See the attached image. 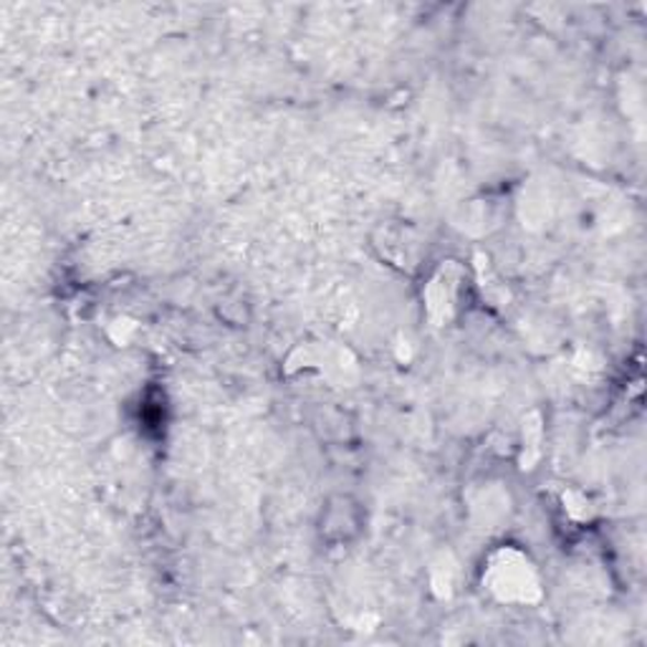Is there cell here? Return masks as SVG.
Masks as SVG:
<instances>
[{
    "label": "cell",
    "instance_id": "obj_1",
    "mask_svg": "<svg viewBox=\"0 0 647 647\" xmlns=\"http://www.w3.org/2000/svg\"><path fill=\"white\" fill-rule=\"evenodd\" d=\"M489 579H491V590L496 592L501 600H508V602L514 600L529 602L536 594V586H539L536 584V577L529 561L514 555V551H508L501 561H493Z\"/></svg>",
    "mask_w": 647,
    "mask_h": 647
},
{
    "label": "cell",
    "instance_id": "obj_2",
    "mask_svg": "<svg viewBox=\"0 0 647 647\" xmlns=\"http://www.w3.org/2000/svg\"><path fill=\"white\" fill-rule=\"evenodd\" d=\"M458 301V278L450 276V271H440V274L432 278L428 288V314L432 321H448L453 317Z\"/></svg>",
    "mask_w": 647,
    "mask_h": 647
}]
</instances>
